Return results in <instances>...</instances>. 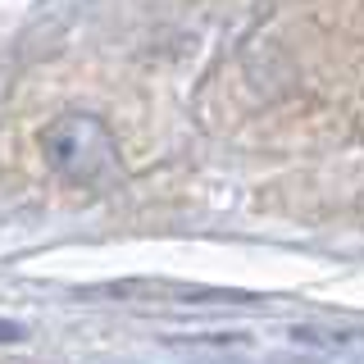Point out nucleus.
Listing matches in <instances>:
<instances>
[{
  "label": "nucleus",
  "instance_id": "f257e3e1",
  "mask_svg": "<svg viewBox=\"0 0 364 364\" xmlns=\"http://www.w3.org/2000/svg\"><path fill=\"white\" fill-rule=\"evenodd\" d=\"M41 151L55 173L73 187L105 191L119 182V146L96 114H60L41 132Z\"/></svg>",
  "mask_w": 364,
  "mask_h": 364
},
{
  "label": "nucleus",
  "instance_id": "f03ea898",
  "mask_svg": "<svg viewBox=\"0 0 364 364\" xmlns=\"http://www.w3.org/2000/svg\"><path fill=\"white\" fill-rule=\"evenodd\" d=\"M0 337H9V341H14V337H18V328H14V323H0Z\"/></svg>",
  "mask_w": 364,
  "mask_h": 364
}]
</instances>
